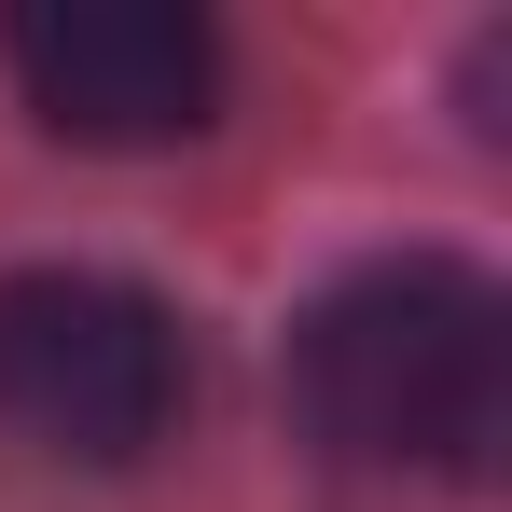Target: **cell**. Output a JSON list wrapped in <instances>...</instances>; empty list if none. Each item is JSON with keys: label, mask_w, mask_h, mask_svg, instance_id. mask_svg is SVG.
<instances>
[{"label": "cell", "mask_w": 512, "mask_h": 512, "mask_svg": "<svg viewBox=\"0 0 512 512\" xmlns=\"http://www.w3.org/2000/svg\"><path fill=\"white\" fill-rule=\"evenodd\" d=\"M194 402L180 319L111 277V263H14L0 277V443L70 457V471H139Z\"/></svg>", "instance_id": "7a4b0ae2"}, {"label": "cell", "mask_w": 512, "mask_h": 512, "mask_svg": "<svg viewBox=\"0 0 512 512\" xmlns=\"http://www.w3.org/2000/svg\"><path fill=\"white\" fill-rule=\"evenodd\" d=\"M0 70L84 153H167L222 111V28L180 0H28L0 14Z\"/></svg>", "instance_id": "3957f363"}, {"label": "cell", "mask_w": 512, "mask_h": 512, "mask_svg": "<svg viewBox=\"0 0 512 512\" xmlns=\"http://www.w3.org/2000/svg\"><path fill=\"white\" fill-rule=\"evenodd\" d=\"M291 402L360 471H485L512 429V305L457 250L346 263L291 319Z\"/></svg>", "instance_id": "6da1fadb"}]
</instances>
